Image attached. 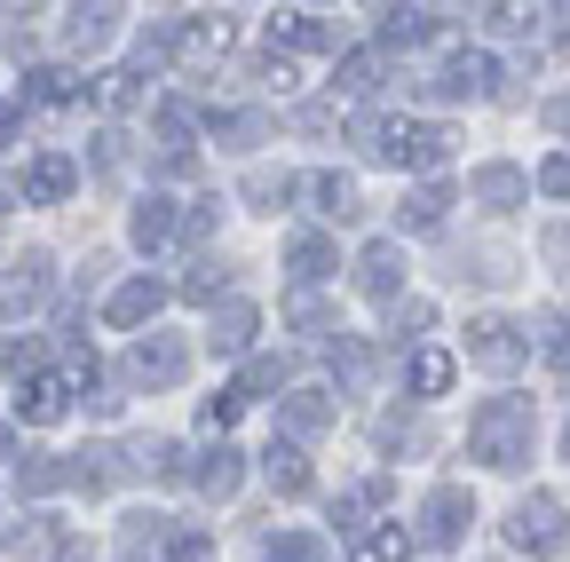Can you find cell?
Listing matches in <instances>:
<instances>
[{"instance_id": "cell-1", "label": "cell", "mask_w": 570, "mask_h": 562, "mask_svg": "<svg viewBox=\"0 0 570 562\" xmlns=\"http://www.w3.org/2000/svg\"><path fill=\"white\" fill-rule=\"evenodd\" d=\"M468 452L483 467H523L531 460V404L523 396H491L475 420H468Z\"/></svg>"}, {"instance_id": "cell-2", "label": "cell", "mask_w": 570, "mask_h": 562, "mask_svg": "<svg viewBox=\"0 0 570 562\" xmlns=\"http://www.w3.org/2000/svg\"><path fill=\"white\" fill-rule=\"evenodd\" d=\"M381 159L436 175V167L452 159V127H436V119H389V127H381Z\"/></svg>"}, {"instance_id": "cell-3", "label": "cell", "mask_w": 570, "mask_h": 562, "mask_svg": "<svg viewBox=\"0 0 570 562\" xmlns=\"http://www.w3.org/2000/svg\"><path fill=\"white\" fill-rule=\"evenodd\" d=\"M508 546H523V554H562V546H570V523H562V507L547 500V491L515 500V515H508Z\"/></svg>"}, {"instance_id": "cell-4", "label": "cell", "mask_w": 570, "mask_h": 562, "mask_svg": "<svg viewBox=\"0 0 570 562\" xmlns=\"http://www.w3.org/2000/svg\"><path fill=\"white\" fill-rule=\"evenodd\" d=\"M183 365H190V348L167 341V333H151V341H135V348H127V381H135V388H175Z\"/></svg>"}, {"instance_id": "cell-5", "label": "cell", "mask_w": 570, "mask_h": 562, "mask_svg": "<svg viewBox=\"0 0 570 562\" xmlns=\"http://www.w3.org/2000/svg\"><path fill=\"white\" fill-rule=\"evenodd\" d=\"M468 357H475L483 373H515V365H523V333H515L508 317H475V325H468Z\"/></svg>"}, {"instance_id": "cell-6", "label": "cell", "mask_w": 570, "mask_h": 562, "mask_svg": "<svg viewBox=\"0 0 570 562\" xmlns=\"http://www.w3.org/2000/svg\"><path fill=\"white\" fill-rule=\"evenodd\" d=\"M468 523H475V500H468L460 483L428 491V507H420V539H428V546H452V539H460Z\"/></svg>"}, {"instance_id": "cell-7", "label": "cell", "mask_w": 570, "mask_h": 562, "mask_svg": "<svg viewBox=\"0 0 570 562\" xmlns=\"http://www.w3.org/2000/svg\"><path fill=\"white\" fill-rule=\"evenodd\" d=\"M40 294H48V262H40V254H24V262L0 269V317H32Z\"/></svg>"}, {"instance_id": "cell-8", "label": "cell", "mask_w": 570, "mask_h": 562, "mask_svg": "<svg viewBox=\"0 0 570 562\" xmlns=\"http://www.w3.org/2000/svg\"><path fill=\"white\" fill-rule=\"evenodd\" d=\"M356 286H365L373 302H396V286H404V246H396V238H373L365 254H356Z\"/></svg>"}, {"instance_id": "cell-9", "label": "cell", "mask_w": 570, "mask_h": 562, "mask_svg": "<svg viewBox=\"0 0 570 562\" xmlns=\"http://www.w3.org/2000/svg\"><path fill=\"white\" fill-rule=\"evenodd\" d=\"M302 198L317 206L325 223H356V215H365V206H356V183H348L341 167H317V175H302Z\"/></svg>"}, {"instance_id": "cell-10", "label": "cell", "mask_w": 570, "mask_h": 562, "mask_svg": "<svg viewBox=\"0 0 570 562\" xmlns=\"http://www.w3.org/2000/svg\"><path fill=\"white\" fill-rule=\"evenodd\" d=\"M475 206H491V215H515V206L531 198V183H523V167H508V159H491V167H475Z\"/></svg>"}, {"instance_id": "cell-11", "label": "cell", "mask_w": 570, "mask_h": 562, "mask_svg": "<svg viewBox=\"0 0 570 562\" xmlns=\"http://www.w3.org/2000/svg\"><path fill=\"white\" fill-rule=\"evenodd\" d=\"M63 404H71V381H63V373H32V381H24V396H17V412L32 420V428H56Z\"/></svg>"}, {"instance_id": "cell-12", "label": "cell", "mask_w": 570, "mask_h": 562, "mask_svg": "<svg viewBox=\"0 0 570 562\" xmlns=\"http://www.w3.org/2000/svg\"><path fill=\"white\" fill-rule=\"evenodd\" d=\"M428 88H436V96H491V56H483V48H460Z\"/></svg>"}, {"instance_id": "cell-13", "label": "cell", "mask_w": 570, "mask_h": 562, "mask_svg": "<svg viewBox=\"0 0 570 562\" xmlns=\"http://www.w3.org/2000/svg\"><path fill=\"white\" fill-rule=\"evenodd\" d=\"M159 309H167V286H159V277H127L104 317H111V325H142V317H159Z\"/></svg>"}, {"instance_id": "cell-14", "label": "cell", "mask_w": 570, "mask_h": 562, "mask_svg": "<svg viewBox=\"0 0 570 562\" xmlns=\"http://www.w3.org/2000/svg\"><path fill=\"white\" fill-rule=\"evenodd\" d=\"M71 183H80V167H71L63 151H48V159H32L24 198H32V206H63V198H71Z\"/></svg>"}, {"instance_id": "cell-15", "label": "cell", "mask_w": 570, "mask_h": 562, "mask_svg": "<svg viewBox=\"0 0 570 562\" xmlns=\"http://www.w3.org/2000/svg\"><path fill=\"white\" fill-rule=\"evenodd\" d=\"M254 333H262V309L254 302H223V309H214V348H223V357H238V348H254Z\"/></svg>"}, {"instance_id": "cell-16", "label": "cell", "mask_w": 570, "mask_h": 562, "mask_svg": "<svg viewBox=\"0 0 570 562\" xmlns=\"http://www.w3.org/2000/svg\"><path fill=\"white\" fill-rule=\"evenodd\" d=\"M325 428H333V404H325L317 388L285 396V444H309V436H325Z\"/></svg>"}, {"instance_id": "cell-17", "label": "cell", "mask_w": 570, "mask_h": 562, "mask_svg": "<svg viewBox=\"0 0 570 562\" xmlns=\"http://www.w3.org/2000/svg\"><path fill=\"white\" fill-rule=\"evenodd\" d=\"M381 40H389V48H412V40H444V17H436V9H381Z\"/></svg>"}, {"instance_id": "cell-18", "label": "cell", "mask_w": 570, "mask_h": 562, "mask_svg": "<svg viewBox=\"0 0 570 562\" xmlns=\"http://www.w3.org/2000/svg\"><path fill=\"white\" fill-rule=\"evenodd\" d=\"M80 96H88V80L71 72V63H40L24 80V103H80Z\"/></svg>"}, {"instance_id": "cell-19", "label": "cell", "mask_w": 570, "mask_h": 562, "mask_svg": "<svg viewBox=\"0 0 570 562\" xmlns=\"http://www.w3.org/2000/svg\"><path fill=\"white\" fill-rule=\"evenodd\" d=\"M175 230H183L175 198H142V206H135V246H142V254H151V246H175Z\"/></svg>"}, {"instance_id": "cell-20", "label": "cell", "mask_w": 570, "mask_h": 562, "mask_svg": "<svg viewBox=\"0 0 570 562\" xmlns=\"http://www.w3.org/2000/svg\"><path fill=\"white\" fill-rule=\"evenodd\" d=\"M333 32H325V17H309V9H277L269 17V48H325Z\"/></svg>"}, {"instance_id": "cell-21", "label": "cell", "mask_w": 570, "mask_h": 562, "mask_svg": "<svg viewBox=\"0 0 570 562\" xmlns=\"http://www.w3.org/2000/svg\"><path fill=\"white\" fill-rule=\"evenodd\" d=\"M175 48H183L190 63H214V56L230 48V17H190V24L175 32Z\"/></svg>"}, {"instance_id": "cell-22", "label": "cell", "mask_w": 570, "mask_h": 562, "mask_svg": "<svg viewBox=\"0 0 570 562\" xmlns=\"http://www.w3.org/2000/svg\"><path fill=\"white\" fill-rule=\"evenodd\" d=\"M262 475L285 491V500H302V491H309V460H302V444H269V452H262Z\"/></svg>"}, {"instance_id": "cell-23", "label": "cell", "mask_w": 570, "mask_h": 562, "mask_svg": "<svg viewBox=\"0 0 570 562\" xmlns=\"http://www.w3.org/2000/svg\"><path fill=\"white\" fill-rule=\"evenodd\" d=\"M444 215H452V190H444V183H420V190L396 206V223H404V230H436Z\"/></svg>"}, {"instance_id": "cell-24", "label": "cell", "mask_w": 570, "mask_h": 562, "mask_svg": "<svg viewBox=\"0 0 570 562\" xmlns=\"http://www.w3.org/2000/svg\"><path fill=\"white\" fill-rule=\"evenodd\" d=\"M333 88H341V96H373V88H381V48H348V56L333 63Z\"/></svg>"}, {"instance_id": "cell-25", "label": "cell", "mask_w": 570, "mask_h": 562, "mask_svg": "<svg viewBox=\"0 0 570 562\" xmlns=\"http://www.w3.org/2000/svg\"><path fill=\"white\" fill-rule=\"evenodd\" d=\"M190 135H198V111H190L183 96H167V103H159V144H167V159L190 151Z\"/></svg>"}, {"instance_id": "cell-26", "label": "cell", "mask_w": 570, "mask_h": 562, "mask_svg": "<svg viewBox=\"0 0 570 562\" xmlns=\"http://www.w3.org/2000/svg\"><path fill=\"white\" fill-rule=\"evenodd\" d=\"M206 135H214V144H238V151H246V144H262V135H269V119H262V111H214Z\"/></svg>"}, {"instance_id": "cell-27", "label": "cell", "mask_w": 570, "mask_h": 562, "mask_svg": "<svg viewBox=\"0 0 570 562\" xmlns=\"http://www.w3.org/2000/svg\"><path fill=\"white\" fill-rule=\"evenodd\" d=\"M238 475H246V467H238V452H230V444H214V452H206V467H198V491H206V500H230Z\"/></svg>"}, {"instance_id": "cell-28", "label": "cell", "mask_w": 570, "mask_h": 562, "mask_svg": "<svg viewBox=\"0 0 570 562\" xmlns=\"http://www.w3.org/2000/svg\"><path fill=\"white\" fill-rule=\"evenodd\" d=\"M452 357H444V348H420V357H412V396H444L452 388Z\"/></svg>"}, {"instance_id": "cell-29", "label": "cell", "mask_w": 570, "mask_h": 562, "mask_svg": "<svg viewBox=\"0 0 570 562\" xmlns=\"http://www.w3.org/2000/svg\"><path fill=\"white\" fill-rule=\"evenodd\" d=\"M285 262H294V277H302V286L333 277V246H325V238H294V246H285Z\"/></svg>"}, {"instance_id": "cell-30", "label": "cell", "mask_w": 570, "mask_h": 562, "mask_svg": "<svg viewBox=\"0 0 570 562\" xmlns=\"http://www.w3.org/2000/svg\"><path fill=\"white\" fill-rule=\"evenodd\" d=\"M63 483H71V467H63V460H40V452H32V460H17V491H32V500H40V491H63Z\"/></svg>"}, {"instance_id": "cell-31", "label": "cell", "mask_w": 570, "mask_h": 562, "mask_svg": "<svg viewBox=\"0 0 570 562\" xmlns=\"http://www.w3.org/2000/svg\"><path fill=\"white\" fill-rule=\"evenodd\" d=\"M111 17H119V9H71L63 40H71V48H104V40H111Z\"/></svg>"}, {"instance_id": "cell-32", "label": "cell", "mask_w": 570, "mask_h": 562, "mask_svg": "<svg viewBox=\"0 0 570 562\" xmlns=\"http://www.w3.org/2000/svg\"><path fill=\"white\" fill-rule=\"evenodd\" d=\"M294 190H302L294 175H269V167H254V175H246V198L262 206V215H277V206H285V198H294Z\"/></svg>"}, {"instance_id": "cell-33", "label": "cell", "mask_w": 570, "mask_h": 562, "mask_svg": "<svg viewBox=\"0 0 570 562\" xmlns=\"http://www.w3.org/2000/svg\"><path fill=\"white\" fill-rule=\"evenodd\" d=\"M269 562H333V546L317 531H285V539H269Z\"/></svg>"}, {"instance_id": "cell-34", "label": "cell", "mask_w": 570, "mask_h": 562, "mask_svg": "<svg viewBox=\"0 0 570 562\" xmlns=\"http://www.w3.org/2000/svg\"><path fill=\"white\" fill-rule=\"evenodd\" d=\"M96 96H104V111H135L142 103V72H135V63H127V72H104Z\"/></svg>"}, {"instance_id": "cell-35", "label": "cell", "mask_w": 570, "mask_h": 562, "mask_svg": "<svg viewBox=\"0 0 570 562\" xmlns=\"http://www.w3.org/2000/svg\"><path fill=\"white\" fill-rule=\"evenodd\" d=\"M159 539H167V531H159V515H135V523H127V539H119V562H151V554H159Z\"/></svg>"}, {"instance_id": "cell-36", "label": "cell", "mask_w": 570, "mask_h": 562, "mask_svg": "<svg viewBox=\"0 0 570 562\" xmlns=\"http://www.w3.org/2000/svg\"><path fill=\"white\" fill-rule=\"evenodd\" d=\"M238 412H246V388H223V396H206V404H198V428H206V436H223Z\"/></svg>"}, {"instance_id": "cell-37", "label": "cell", "mask_w": 570, "mask_h": 562, "mask_svg": "<svg viewBox=\"0 0 570 562\" xmlns=\"http://www.w3.org/2000/svg\"><path fill=\"white\" fill-rule=\"evenodd\" d=\"M0 373H40V333H17V341H0Z\"/></svg>"}, {"instance_id": "cell-38", "label": "cell", "mask_w": 570, "mask_h": 562, "mask_svg": "<svg viewBox=\"0 0 570 562\" xmlns=\"http://www.w3.org/2000/svg\"><path fill=\"white\" fill-rule=\"evenodd\" d=\"M404 546H412V539H404V523H381L365 546H356V562H404Z\"/></svg>"}, {"instance_id": "cell-39", "label": "cell", "mask_w": 570, "mask_h": 562, "mask_svg": "<svg viewBox=\"0 0 570 562\" xmlns=\"http://www.w3.org/2000/svg\"><path fill=\"white\" fill-rule=\"evenodd\" d=\"M223 277H230V269H223V262H198V269H190V277H183V302H198V309H206V302H214V294H223Z\"/></svg>"}, {"instance_id": "cell-40", "label": "cell", "mask_w": 570, "mask_h": 562, "mask_svg": "<svg viewBox=\"0 0 570 562\" xmlns=\"http://www.w3.org/2000/svg\"><path fill=\"white\" fill-rule=\"evenodd\" d=\"M111 483V452H80L71 460V491H104Z\"/></svg>"}, {"instance_id": "cell-41", "label": "cell", "mask_w": 570, "mask_h": 562, "mask_svg": "<svg viewBox=\"0 0 570 562\" xmlns=\"http://www.w3.org/2000/svg\"><path fill=\"white\" fill-rule=\"evenodd\" d=\"M539 348H547V365H554V373H570V309L547 317V341H539Z\"/></svg>"}, {"instance_id": "cell-42", "label": "cell", "mask_w": 570, "mask_h": 562, "mask_svg": "<svg viewBox=\"0 0 570 562\" xmlns=\"http://www.w3.org/2000/svg\"><path fill=\"white\" fill-rule=\"evenodd\" d=\"M206 554H214L206 531H175V539H167V562H206Z\"/></svg>"}, {"instance_id": "cell-43", "label": "cell", "mask_w": 570, "mask_h": 562, "mask_svg": "<svg viewBox=\"0 0 570 562\" xmlns=\"http://www.w3.org/2000/svg\"><path fill=\"white\" fill-rule=\"evenodd\" d=\"M428 325H436V309H428V302H396V341H412V333H428Z\"/></svg>"}, {"instance_id": "cell-44", "label": "cell", "mask_w": 570, "mask_h": 562, "mask_svg": "<svg viewBox=\"0 0 570 562\" xmlns=\"http://www.w3.org/2000/svg\"><path fill=\"white\" fill-rule=\"evenodd\" d=\"M333 119H341V111H333V103H302V111H294V127H302V135H325V127H333Z\"/></svg>"}, {"instance_id": "cell-45", "label": "cell", "mask_w": 570, "mask_h": 562, "mask_svg": "<svg viewBox=\"0 0 570 562\" xmlns=\"http://www.w3.org/2000/svg\"><path fill=\"white\" fill-rule=\"evenodd\" d=\"M539 190H547V198H570V159H547V167H539Z\"/></svg>"}, {"instance_id": "cell-46", "label": "cell", "mask_w": 570, "mask_h": 562, "mask_svg": "<svg viewBox=\"0 0 570 562\" xmlns=\"http://www.w3.org/2000/svg\"><path fill=\"white\" fill-rule=\"evenodd\" d=\"M333 365H341V381H365V348L341 341V348H333Z\"/></svg>"}, {"instance_id": "cell-47", "label": "cell", "mask_w": 570, "mask_h": 562, "mask_svg": "<svg viewBox=\"0 0 570 562\" xmlns=\"http://www.w3.org/2000/svg\"><path fill=\"white\" fill-rule=\"evenodd\" d=\"M254 388H285V365H277V357H262V365L246 373V396H254Z\"/></svg>"}, {"instance_id": "cell-48", "label": "cell", "mask_w": 570, "mask_h": 562, "mask_svg": "<svg viewBox=\"0 0 570 562\" xmlns=\"http://www.w3.org/2000/svg\"><path fill=\"white\" fill-rule=\"evenodd\" d=\"M56 562H96V546H80V539H56Z\"/></svg>"}, {"instance_id": "cell-49", "label": "cell", "mask_w": 570, "mask_h": 562, "mask_svg": "<svg viewBox=\"0 0 570 562\" xmlns=\"http://www.w3.org/2000/svg\"><path fill=\"white\" fill-rule=\"evenodd\" d=\"M17 127H24V103H0V144H9Z\"/></svg>"}, {"instance_id": "cell-50", "label": "cell", "mask_w": 570, "mask_h": 562, "mask_svg": "<svg viewBox=\"0 0 570 562\" xmlns=\"http://www.w3.org/2000/svg\"><path fill=\"white\" fill-rule=\"evenodd\" d=\"M547 127H562V135H570V96H554V103H547Z\"/></svg>"}, {"instance_id": "cell-51", "label": "cell", "mask_w": 570, "mask_h": 562, "mask_svg": "<svg viewBox=\"0 0 570 562\" xmlns=\"http://www.w3.org/2000/svg\"><path fill=\"white\" fill-rule=\"evenodd\" d=\"M0 460H9V428H0Z\"/></svg>"}, {"instance_id": "cell-52", "label": "cell", "mask_w": 570, "mask_h": 562, "mask_svg": "<svg viewBox=\"0 0 570 562\" xmlns=\"http://www.w3.org/2000/svg\"><path fill=\"white\" fill-rule=\"evenodd\" d=\"M562 452H570V428H562Z\"/></svg>"}]
</instances>
